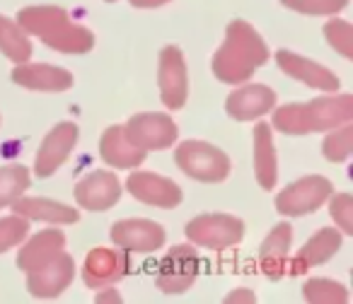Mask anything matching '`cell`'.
I'll return each instance as SVG.
<instances>
[{
	"label": "cell",
	"instance_id": "4",
	"mask_svg": "<svg viewBox=\"0 0 353 304\" xmlns=\"http://www.w3.org/2000/svg\"><path fill=\"white\" fill-rule=\"evenodd\" d=\"M174 162L187 177L206 184H218L230 174V160L225 152L201 140L182 142L174 152Z\"/></svg>",
	"mask_w": 353,
	"mask_h": 304
},
{
	"label": "cell",
	"instance_id": "35",
	"mask_svg": "<svg viewBox=\"0 0 353 304\" xmlns=\"http://www.w3.org/2000/svg\"><path fill=\"white\" fill-rule=\"evenodd\" d=\"M97 302H121V297L114 294V290H107V294H97Z\"/></svg>",
	"mask_w": 353,
	"mask_h": 304
},
{
	"label": "cell",
	"instance_id": "14",
	"mask_svg": "<svg viewBox=\"0 0 353 304\" xmlns=\"http://www.w3.org/2000/svg\"><path fill=\"white\" fill-rule=\"evenodd\" d=\"M276 63L281 65L285 75H290L293 80H300L307 87L322 89V92H336L339 89V78L324 65L314 63V61L298 56L293 51H279L276 54Z\"/></svg>",
	"mask_w": 353,
	"mask_h": 304
},
{
	"label": "cell",
	"instance_id": "11",
	"mask_svg": "<svg viewBox=\"0 0 353 304\" xmlns=\"http://www.w3.org/2000/svg\"><path fill=\"white\" fill-rule=\"evenodd\" d=\"M75 275V263L68 254H56L49 263L32 270L27 278V290L37 299H54L70 285Z\"/></svg>",
	"mask_w": 353,
	"mask_h": 304
},
{
	"label": "cell",
	"instance_id": "17",
	"mask_svg": "<svg viewBox=\"0 0 353 304\" xmlns=\"http://www.w3.org/2000/svg\"><path fill=\"white\" fill-rule=\"evenodd\" d=\"M128 273V254H119L112 249H92L85 259L83 278L90 287H104Z\"/></svg>",
	"mask_w": 353,
	"mask_h": 304
},
{
	"label": "cell",
	"instance_id": "13",
	"mask_svg": "<svg viewBox=\"0 0 353 304\" xmlns=\"http://www.w3.org/2000/svg\"><path fill=\"white\" fill-rule=\"evenodd\" d=\"M112 241L123 251L150 254L165 244V230L150 220H121L112 227Z\"/></svg>",
	"mask_w": 353,
	"mask_h": 304
},
{
	"label": "cell",
	"instance_id": "1",
	"mask_svg": "<svg viewBox=\"0 0 353 304\" xmlns=\"http://www.w3.org/2000/svg\"><path fill=\"white\" fill-rule=\"evenodd\" d=\"M266 61H269V49L264 39L245 20H235L228 25L223 46L213 54V73L223 83L237 85L250 80Z\"/></svg>",
	"mask_w": 353,
	"mask_h": 304
},
{
	"label": "cell",
	"instance_id": "9",
	"mask_svg": "<svg viewBox=\"0 0 353 304\" xmlns=\"http://www.w3.org/2000/svg\"><path fill=\"white\" fill-rule=\"evenodd\" d=\"M78 126L75 123H59L56 128H51V133L44 138V142L39 145L37 152V162H34V172L37 177L49 179L54 177V172L61 164L68 160V155L73 152L75 142H78Z\"/></svg>",
	"mask_w": 353,
	"mask_h": 304
},
{
	"label": "cell",
	"instance_id": "29",
	"mask_svg": "<svg viewBox=\"0 0 353 304\" xmlns=\"http://www.w3.org/2000/svg\"><path fill=\"white\" fill-rule=\"evenodd\" d=\"M324 36L343 58H353V30L346 20H329L324 25Z\"/></svg>",
	"mask_w": 353,
	"mask_h": 304
},
{
	"label": "cell",
	"instance_id": "33",
	"mask_svg": "<svg viewBox=\"0 0 353 304\" xmlns=\"http://www.w3.org/2000/svg\"><path fill=\"white\" fill-rule=\"evenodd\" d=\"M235 292L237 294H230L225 302H242V299H247V302H254V294H250V290H235Z\"/></svg>",
	"mask_w": 353,
	"mask_h": 304
},
{
	"label": "cell",
	"instance_id": "36",
	"mask_svg": "<svg viewBox=\"0 0 353 304\" xmlns=\"http://www.w3.org/2000/svg\"><path fill=\"white\" fill-rule=\"evenodd\" d=\"M107 3H114V0H107Z\"/></svg>",
	"mask_w": 353,
	"mask_h": 304
},
{
	"label": "cell",
	"instance_id": "16",
	"mask_svg": "<svg viewBox=\"0 0 353 304\" xmlns=\"http://www.w3.org/2000/svg\"><path fill=\"white\" fill-rule=\"evenodd\" d=\"M121 196V184L112 172H92L75 186V201L85 210H107Z\"/></svg>",
	"mask_w": 353,
	"mask_h": 304
},
{
	"label": "cell",
	"instance_id": "31",
	"mask_svg": "<svg viewBox=\"0 0 353 304\" xmlns=\"http://www.w3.org/2000/svg\"><path fill=\"white\" fill-rule=\"evenodd\" d=\"M281 3L305 15H336L348 6V0H281Z\"/></svg>",
	"mask_w": 353,
	"mask_h": 304
},
{
	"label": "cell",
	"instance_id": "15",
	"mask_svg": "<svg viewBox=\"0 0 353 304\" xmlns=\"http://www.w3.org/2000/svg\"><path fill=\"white\" fill-rule=\"evenodd\" d=\"M276 107V92L266 85H245L228 97L225 109L235 121H252Z\"/></svg>",
	"mask_w": 353,
	"mask_h": 304
},
{
	"label": "cell",
	"instance_id": "8",
	"mask_svg": "<svg viewBox=\"0 0 353 304\" xmlns=\"http://www.w3.org/2000/svg\"><path fill=\"white\" fill-rule=\"evenodd\" d=\"M126 135L136 142L141 150H165V147L174 145L179 131H176L174 121L165 113H136L128 118Z\"/></svg>",
	"mask_w": 353,
	"mask_h": 304
},
{
	"label": "cell",
	"instance_id": "20",
	"mask_svg": "<svg viewBox=\"0 0 353 304\" xmlns=\"http://www.w3.org/2000/svg\"><path fill=\"white\" fill-rule=\"evenodd\" d=\"M341 237H343L341 232L332 230V227L319 230L317 235L295 254V259L290 261V265H288V273L290 275L307 273L312 265H319V263H324V261H329L339 251V246H341Z\"/></svg>",
	"mask_w": 353,
	"mask_h": 304
},
{
	"label": "cell",
	"instance_id": "27",
	"mask_svg": "<svg viewBox=\"0 0 353 304\" xmlns=\"http://www.w3.org/2000/svg\"><path fill=\"white\" fill-rule=\"evenodd\" d=\"M303 292H305V299L314 304H346L348 302L346 287L334 283V280H322V278L307 280Z\"/></svg>",
	"mask_w": 353,
	"mask_h": 304
},
{
	"label": "cell",
	"instance_id": "26",
	"mask_svg": "<svg viewBox=\"0 0 353 304\" xmlns=\"http://www.w3.org/2000/svg\"><path fill=\"white\" fill-rule=\"evenodd\" d=\"M30 169L25 164H8L0 167V208L12 206L22 193L30 188Z\"/></svg>",
	"mask_w": 353,
	"mask_h": 304
},
{
	"label": "cell",
	"instance_id": "21",
	"mask_svg": "<svg viewBox=\"0 0 353 304\" xmlns=\"http://www.w3.org/2000/svg\"><path fill=\"white\" fill-rule=\"evenodd\" d=\"M65 249V235L59 230H41L22 246V251L17 254V265L25 273L41 268L44 263H49L56 254Z\"/></svg>",
	"mask_w": 353,
	"mask_h": 304
},
{
	"label": "cell",
	"instance_id": "32",
	"mask_svg": "<svg viewBox=\"0 0 353 304\" xmlns=\"http://www.w3.org/2000/svg\"><path fill=\"white\" fill-rule=\"evenodd\" d=\"M334 222L341 227V235H353V198L348 193H339L329 203Z\"/></svg>",
	"mask_w": 353,
	"mask_h": 304
},
{
	"label": "cell",
	"instance_id": "30",
	"mask_svg": "<svg viewBox=\"0 0 353 304\" xmlns=\"http://www.w3.org/2000/svg\"><path fill=\"white\" fill-rule=\"evenodd\" d=\"M30 235V220L22 215H10L0 220V251L12 249Z\"/></svg>",
	"mask_w": 353,
	"mask_h": 304
},
{
	"label": "cell",
	"instance_id": "28",
	"mask_svg": "<svg viewBox=\"0 0 353 304\" xmlns=\"http://www.w3.org/2000/svg\"><path fill=\"white\" fill-rule=\"evenodd\" d=\"M324 150V158L329 162H346L348 155L353 150V126L351 123H343L341 131H334L332 135L324 140L322 145Z\"/></svg>",
	"mask_w": 353,
	"mask_h": 304
},
{
	"label": "cell",
	"instance_id": "6",
	"mask_svg": "<svg viewBox=\"0 0 353 304\" xmlns=\"http://www.w3.org/2000/svg\"><path fill=\"white\" fill-rule=\"evenodd\" d=\"M242 235H245V222L232 215H201L187 225V237L194 244L216 251L240 244Z\"/></svg>",
	"mask_w": 353,
	"mask_h": 304
},
{
	"label": "cell",
	"instance_id": "7",
	"mask_svg": "<svg viewBox=\"0 0 353 304\" xmlns=\"http://www.w3.org/2000/svg\"><path fill=\"white\" fill-rule=\"evenodd\" d=\"M196 275H199L196 251L187 244H179V246H172L170 254L162 259L155 285L165 294H182L192 287Z\"/></svg>",
	"mask_w": 353,
	"mask_h": 304
},
{
	"label": "cell",
	"instance_id": "5",
	"mask_svg": "<svg viewBox=\"0 0 353 304\" xmlns=\"http://www.w3.org/2000/svg\"><path fill=\"white\" fill-rule=\"evenodd\" d=\"M332 182L324 177H305L300 182L290 184L288 188L276 196V210L281 215H290V217H300L307 215V213L317 210L329 196H332Z\"/></svg>",
	"mask_w": 353,
	"mask_h": 304
},
{
	"label": "cell",
	"instance_id": "24",
	"mask_svg": "<svg viewBox=\"0 0 353 304\" xmlns=\"http://www.w3.org/2000/svg\"><path fill=\"white\" fill-rule=\"evenodd\" d=\"M254 172L261 188L271 191L279 179V162H276V147L271 138L269 123H256L254 128Z\"/></svg>",
	"mask_w": 353,
	"mask_h": 304
},
{
	"label": "cell",
	"instance_id": "18",
	"mask_svg": "<svg viewBox=\"0 0 353 304\" xmlns=\"http://www.w3.org/2000/svg\"><path fill=\"white\" fill-rule=\"evenodd\" d=\"M12 80L22 87L39 92H63L73 87V75L68 70L44 63H20L12 70Z\"/></svg>",
	"mask_w": 353,
	"mask_h": 304
},
{
	"label": "cell",
	"instance_id": "2",
	"mask_svg": "<svg viewBox=\"0 0 353 304\" xmlns=\"http://www.w3.org/2000/svg\"><path fill=\"white\" fill-rule=\"evenodd\" d=\"M17 25L44 41L46 46L63 54H88L94 46V34L85 27L75 25L65 10L56 6L25 8L17 12Z\"/></svg>",
	"mask_w": 353,
	"mask_h": 304
},
{
	"label": "cell",
	"instance_id": "10",
	"mask_svg": "<svg viewBox=\"0 0 353 304\" xmlns=\"http://www.w3.org/2000/svg\"><path fill=\"white\" fill-rule=\"evenodd\" d=\"M160 94L167 109H182L187 104V65L176 46H165L160 54Z\"/></svg>",
	"mask_w": 353,
	"mask_h": 304
},
{
	"label": "cell",
	"instance_id": "12",
	"mask_svg": "<svg viewBox=\"0 0 353 304\" xmlns=\"http://www.w3.org/2000/svg\"><path fill=\"white\" fill-rule=\"evenodd\" d=\"M126 188L133 198L157 208H176L182 203V188L172 179L157 177L152 172H133L126 182Z\"/></svg>",
	"mask_w": 353,
	"mask_h": 304
},
{
	"label": "cell",
	"instance_id": "19",
	"mask_svg": "<svg viewBox=\"0 0 353 304\" xmlns=\"http://www.w3.org/2000/svg\"><path fill=\"white\" fill-rule=\"evenodd\" d=\"M99 152H102L104 162L119 169L138 167V164L145 160V150H141V147L126 135V128L123 126H112L104 131L102 140H99Z\"/></svg>",
	"mask_w": 353,
	"mask_h": 304
},
{
	"label": "cell",
	"instance_id": "25",
	"mask_svg": "<svg viewBox=\"0 0 353 304\" xmlns=\"http://www.w3.org/2000/svg\"><path fill=\"white\" fill-rule=\"evenodd\" d=\"M0 51L15 63H27L32 56V41L17 22L0 15Z\"/></svg>",
	"mask_w": 353,
	"mask_h": 304
},
{
	"label": "cell",
	"instance_id": "3",
	"mask_svg": "<svg viewBox=\"0 0 353 304\" xmlns=\"http://www.w3.org/2000/svg\"><path fill=\"white\" fill-rule=\"evenodd\" d=\"M353 118V97H322L307 104H285L276 109L274 126L288 135H307L314 131H332Z\"/></svg>",
	"mask_w": 353,
	"mask_h": 304
},
{
	"label": "cell",
	"instance_id": "23",
	"mask_svg": "<svg viewBox=\"0 0 353 304\" xmlns=\"http://www.w3.org/2000/svg\"><path fill=\"white\" fill-rule=\"evenodd\" d=\"M15 215H22L27 220H44V222H56V225H73L80 220L78 210L70 206L56 201H46V198H17L12 203Z\"/></svg>",
	"mask_w": 353,
	"mask_h": 304
},
{
	"label": "cell",
	"instance_id": "22",
	"mask_svg": "<svg viewBox=\"0 0 353 304\" xmlns=\"http://www.w3.org/2000/svg\"><path fill=\"white\" fill-rule=\"evenodd\" d=\"M288 249H290V225L288 222H281V225H276L269 232V237H266L259 249V265L266 273V278L279 280L285 273Z\"/></svg>",
	"mask_w": 353,
	"mask_h": 304
},
{
	"label": "cell",
	"instance_id": "34",
	"mask_svg": "<svg viewBox=\"0 0 353 304\" xmlns=\"http://www.w3.org/2000/svg\"><path fill=\"white\" fill-rule=\"evenodd\" d=\"M170 0H131L133 8H157V6H165Z\"/></svg>",
	"mask_w": 353,
	"mask_h": 304
}]
</instances>
